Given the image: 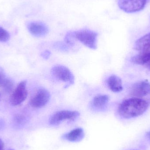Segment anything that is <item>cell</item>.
I'll list each match as a JSON object with an SVG mask.
<instances>
[{"mask_svg": "<svg viewBox=\"0 0 150 150\" xmlns=\"http://www.w3.org/2000/svg\"><path fill=\"white\" fill-rule=\"evenodd\" d=\"M10 38L9 33L7 31L0 26V41L5 42Z\"/></svg>", "mask_w": 150, "mask_h": 150, "instance_id": "16", "label": "cell"}, {"mask_svg": "<svg viewBox=\"0 0 150 150\" xmlns=\"http://www.w3.org/2000/svg\"><path fill=\"white\" fill-rule=\"evenodd\" d=\"M74 38L90 49L95 50L97 47L98 33L89 29H82L73 32Z\"/></svg>", "mask_w": 150, "mask_h": 150, "instance_id": "2", "label": "cell"}, {"mask_svg": "<svg viewBox=\"0 0 150 150\" xmlns=\"http://www.w3.org/2000/svg\"><path fill=\"white\" fill-rule=\"evenodd\" d=\"M80 115L77 111L62 110L54 114L49 120L51 125L56 126L66 120H74Z\"/></svg>", "mask_w": 150, "mask_h": 150, "instance_id": "5", "label": "cell"}, {"mask_svg": "<svg viewBox=\"0 0 150 150\" xmlns=\"http://www.w3.org/2000/svg\"><path fill=\"white\" fill-rule=\"evenodd\" d=\"M14 121H15V123L16 124H17L18 125H22L25 123V117L23 115H16L14 118Z\"/></svg>", "mask_w": 150, "mask_h": 150, "instance_id": "17", "label": "cell"}, {"mask_svg": "<svg viewBox=\"0 0 150 150\" xmlns=\"http://www.w3.org/2000/svg\"><path fill=\"white\" fill-rule=\"evenodd\" d=\"M13 150V149H11V150Z\"/></svg>", "mask_w": 150, "mask_h": 150, "instance_id": "23", "label": "cell"}, {"mask_svg": "<svg viewBox=\"0 0 150 150\" xmlns=\"http://www.w3.org/2000/svg\"><path fill=\"white\" fill-rule=\"evenodd\" d=\"M27 28L32 35L38 38L45 37L49 32L47 25L42 22H30L27 25Z\"/></svg>", "mask_w": 150, "mask_h": 150, "instance_id": "9", "label": "cell"}, {"mask_svg": "<svg viewBox=\"0 0 150 150\" xmlns=\"http://www.w3.org/2000/svg\"><path fill=\"white\" fill-rule=\"evenodd\" d=\"M5 76V73H4V71L3 69L1 67H0V83L1 82V81L4 79Z\"/></svg>", "mask_w": 150, "mask_h": 150, "instance_id": "18", "label": "cell"}, {"mask_svg": "<svg viewBox=\"0 0 150 150\" xmlns=\"http://www.w3.org/2000/svg\"><path fill=\"white\" fill-rule=\"evenodd\" d=\"M149 105L148 102L141 98L127 99L119 106L118 113L124 119L135 118L143 114L149 108Z\"/></svg>", "mask_w": 150, "mask_h": 150, "instance_id": "1", "label": "cell"}, {"mask_svg": "<svg viewBox=\"0 0 150 150\" xmlns=\"http://www.w3.org/2000/svg\"><path fill=\"white\" fill-rule=\"evenodd\" d=\"M107 85L109 89L113 92H120L123 90L122 81L116 75H113L109 77L107 80Z\"/></svg>", "mask_w": 150, "mask_h": 150, "instance_id": "10", "label": "cell"}, {"mask_svg": "<svg viewBox=\"0 0 150 150\" xmlns=\"http://www.w3.org/2000/svg\"><path fill=\"white\" fill-rule=\"evenodd\" d=\"M84 137V133L82 128L75 129L67 134H65L63 138L70 142H78L81 141Z\"/></svg>", "mask_w": 150, "mask_h": 150, "instance_id": "12", "label": "cell"}, {"mask_svg": "<svg viewBox=\"0 0 150 150\" xmlns=\"http://www.w3.org/2000/svg\"><path fill=\"white\" fill-rule=\"evenodd\" d=\"M131 61L135 64L144 65L150 62V50L144 51L131 58Z\"/></svg>", "mask_w": 150, "mask_h": 150, "instance_id": "13", "label": "cell"}, {"mask_svg": "<svg viewBox=\"0 0 150 150\" xmlns=\"http://www.w3.org/2000/svg\"><path fill=\"white\" fill-rule=\"evenodd\" d=\"M148 67H149V69H150V63L149 64V65H148Z\"/></svg>", "mask_w": 150, "mask_h": 150, "instance_id": "22", "label": "cell"}, {"mask_svg": "<svg viewBox=\"0 0 150 150\" xmlns=\"http://www.w3.org/2000/svg\"><path fill=\"white\" fill-rule=\"evenodd\" d=\"M50 99V94L46 89H39L32 97L30 101V105L35 108H40L45 106Z\"/></svg>", "mask_w": 150, "mask_h": 150, "instance_id": "7", "label": "cell"}, {"mask_svg": "<svg viewBox=\"0 0 150 150\" xmlns=\"http://www.w3.org/2000/svg\"><path fill=\"white\" fill-rule=\"evenodd\" d=\"M26 85L27 82L25 80L21 81L11 93L10 102L12 105H19L25 100L28 95Z\"/></svg>", "mask_w": 150, "mask_h": 150, "instance_id": "4", "label": "cell"}, {"mask_svg": "<svg viewBox=\"0 0 150 150\" xmlns=\"http://www.w3.org/2000/svg\"><path fill=\"white\" fill-rule=\"evenodd\" d=\"M5 122L2 119H0V131L2 130L5 127Z\"/></svg>", "mask_w": 150, "mask_h": 150, "instance_id": "19", "label": "cell"}, {"mask_svg": "<svg viewBox=\"0 0 150 150\" xmlns=\"http://www.w3.org/2000/svg\"><path fill=\"white\" fill-rule=\"evenodd\" d=\"M149 0H118L119 8L127 13H134L143 9Z\"/></svg>", "mask_w": 150, "mask_h": 150, "instance_id": "3", "label": "cell"}, {"mask_svg": "<svg viewBox=\"0 0 150 150\" xmlns=\"http://www.w3.org/2000/svg\"><path fill=\"white\" fill-rule=\"evenodd\" d=\"M109 100V97L105 94L97 95L92 100L93 105L98 108L101 109L105 107Z\"/></svg>", "mask_w": 150, "mask_h": 150, "instance_id": "14", "label": "cell"}, {"mask_svg": "<svg viewBox=\"0 0 150 150\" xmlns=\"http://www.w3.org/2000/svg\"><path fill=\"white\" fill-rule=\"evenodd\" d=\"M130 94L134 98H141L150 94V83L142 81L134 84L131 88Z\"/></svg>", "mask_w": 150, "mask_h": 150, "instance_id": "8", "label": "cell"}, {"mask_svg": "<svg viewBox=\"0 0 150 150\" xmlns=\"http://www.w3.org/2000/svg\"><path fill=\"white\" fill-rule=\"evenodd\" d=\"M52 75L57 79L69 84L74 83V76L69 69L62 65H56L51 69Z\"/></svg>", "mask_w": 150, "mask_h": 150, "instance_id": "6", "label": "cell"}, {"mask_svg": "<svg viewBox=\"0 0 150 150\" xmlns=\"http://www.w3.org/2000/svg\"><path fill=\"white\" fill-rule=\"evenodd\" d=\"M0 98H1V95H0Z\"/></svg>", "mask_w": 150, "mask_h": 150, "instance_id": "24", "label": "cell"}, {"mask_svg": "<svg viewBox=\"0 0 150 150\" xmlns=\"http://www.w3.org/2000/svg\"><path fill=\"white\" fill-rule=\"evenodd\" d=\"M147 136H148V137L149 138V140L150 142V131L147 133Z\"/></svg>", "mask_w": 150, "mask_h": 150, "instance_id": "21", "label": "cell"}, {"mask_svg": "<svg viewBox=\"0 0 150 150\" xmlns=\"http://www.w3.org/2000/svg\"><path fill=\"white\" fill-rule=\"evenodd\" d=\"M134 48L137 51L142 52L150 50V33L137 40L135 43Z\"/></svg>", "mask_w": 150, "mask_h": 150, "instance_id": "11", "label": "cell"}, {"mask_svg": "<svg viewBox=\"0 0 150 150\" xmlns=\"http://www.w3.org/2000/svg\"><path fill=\"white\" fill-rule=\"evenodd\" d=\"M0 87L5 92L11 93L14 91V83L11 79L5 77L0 83Z\"/></svg>", "mask_w": 150, "mask_h": 150, "instance_id": "15", "label": "cell"}, {"mask_svg": "<svg viewBox=\"0 0 150 150\" xmlns=\"http://www.w3.org/2000/svg\"><path fill=\"white\" fill-rule=\"evenodd\" d=\"M0 150H4V143L1 138H0Z\"/></svg>", "mask_w": 150, "mask_h": 150, "instance_id": "20", "label": "cell"}]
</instances>
